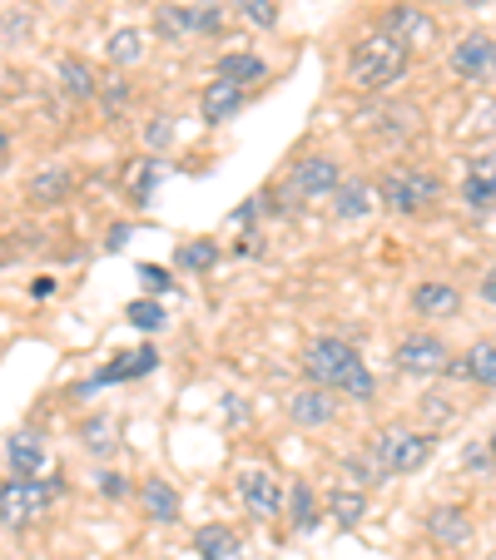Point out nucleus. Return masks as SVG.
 I'll return each instance as SVG.
<instances>
[{"mask_svg":"<svg viewBox=\"0 0 496 560\" xmlns=\"http://www.w3.org/2000/svg\"><path fill=\"white\" fill-rule=\"evenodd\" d=\"M139 506H145L149 521L174 526V521H180V491H174L164 476H149V481H139Z\"/></svg>","mask_w":496,"mask_h":560,"instance_id":"obj_19","label":"nucleus"},{"mask_svg":"<svg viewBox=\"0 0 496 560\" xmlns=\"http://www.w3.org/2000/svg\"><path fill=\"white\" fill-rule=\"evenodd\" d=\"M50 511V487L41 476H11L0 481V526L5 530H25Z\"/></svg>","mask_w":496,"mask_h":560,"instance_id":"obj_5","label":"nucleus"},{"mask_svg":"<svg viewBox=\"0 0 496 560\" xmlns=\"http://www.w3.org/2000/svg\"><path fill=\"white\" fill-rule=\"evenodd\" d=\"M115 436H119V427H115V417H105V412L80 422V442H85L90 456H109L115 452Z\"/></svg>","mask_w":496,"mask_h":560,"instance_id":"obj_28","label":"nucleus"},{"mask_svg":"<svg viewBox=\"0 0 496 560\" xmlns=\"http://www.w3.org/2000/svg\"><path fill=\"white\" fill-rule=\"evenodd\" d=\"M174 135H180V129H174L170 115H154V119L145 125V144H149V149H170Z\"/></svg>","mask_w":496,"mask_h":560,"instance_id":"obj_38","label":"nucleus"},{"mask_svg":"<svg viewBox=\"0 0 496 560\" xmlns=\"http://www.w3.org/2000/svg\"><path fill=\"white\" fill-rule=\"evenodd\" d=\"M135 100V85H129L125 74H109V80H100V105H105V115H125V105Z\"/></svg>","mask_w":496,"mask_h":560,"instance_id":"obj_34","label":"nucleus"},{"mask_svg":"<svg viewBox=\"0 0 496 560\" xmlns=\"http://www.w3.org/2000/svg\"><path fill=\"white\" fill-rule=\"evenodd\" d=\"M154 184H159V159H139L135 170H129V179H125L129 203H135V209H145V203L154 199Z\"/></svg>","mask_w":496,"mask_h":560,"instance_id":"obj_29","label":"nucleus"},{"mask_svg":"<svg viewBox=\"0 0 496 560\" xmlns=\"http://www.w3.org/2000/svg\"><path fill=\"white\" fill-rule=\"evenodd\" d=\"M427 5H442V11H472L476 0H427Z\"/></svg>","mask_w":496,"mask_h":560,"instance_id":"obj_46","label":"nucleus"},{"mask_svg":"<svg viewBox=\"0 0 496 560\" xmlns=\"http://www.w3.org/2000/svg\"><path fill=\"white\" fill-rule=\"evenodd\" d=\"M45 462H50V446H45L41 432H11V442H5V466H11V476H41Z\"/></svg>","mask_w":496,"mask_h":560,"instance_id":"obj_17","label":"nucleus"},{"mask_svg":"<svg viewBox=\"0 0 496 560\" xmlns=\"http://www.w3.org/2000/svg\"><path fill=\"white\" fill-rule=\"evenodd\" d=\"M462 203L472 213L496 209V149L466 159V179H462Z\"/></svg>","mask_w":496,"mask_h":560,"instance_id":"obj_13","label":"nucleus"},{"mask_svg":"<svg viewBox=\"0 0 496 560\" xmlns=\"http://www.w3.org/2000/svg\"><path fill=\"white\" fill-rule=\"evenodd\" d=\"M268 74V60L264 55H254V50H229V55H219V80H229V85H258Z\"/></svg>","mask_w":496,"mask_h":560,"instance_id":"obj_25","label":"nucleus"},{"mask_svg":"<svg viewBox=\"0 0 496 560\" xmlns=\"http://www.w3.org/2000/svg\"><path fill=\"white\" fill-rule=\"evenodd\" d=\"M476 293H482V303H486V307H496V264L482 273V283H476Z\"/></svg>","mask_w":496,"mask_h":560,"instance_id":"obj_43","label":"nucleus"},{"mask_svg":"<svg viewBox=\"0 0 496 560\" xmlns=\"http://www.w3.org/2000/svg\"><path fill=\"white\" fill-rule=\"evenodd\" d=\"M11 154V135H5V129H0V159Z\"/></svg>","mask_w":496,"mask_h":560,"instance_id":"obj_48","label":"nucleus"},{"mask_svg":"<svg viewBox=\"0 0 496 560\" xmlns=\"http://www.w3.org/2000/svg\"><path fill=\"white\" fill-rule=\"evenodd\" d=\"M407 70H412V50L402 40H392V35H382V31L362 35V40L348 50V85L362 90V95H382V90H392Z\"/></svg>","mask_w":496,"mask_h":560,"instance_id":"obj_1","label":"nucleus"},{"mask_svg":"<svg viewBox=\"0 0 496 560\" xmlns=\"http://www.w3.org/2000/svg\"><path fill=\"white\" fill-rule=\"evenodd\" d=\"M125 244H129V223H115V229H109V244H105V248H115V254H119Z\"/></svg>","mask_w":496,"mask_h":560,"instance_id":"obj_45","label":"nucleus"},{"mask_svg":"<svg viewBox=\"0 0 496 560\" xmlns=\"http://www.w3.org/2000/svg\"><path fill=\"white\" fill-rule=\"evenodd\" d=\"M486 452H492V471H496V427H492V436H486Z\"/></svg>","mask_w":496,"mask_h":560,"instance_id":"obj_47","label":"nucleus"},{"mask_svg":"<svg viewBox=\"0 0 496 560\" xmlns=\"http://www.w3.org/2000/svg\"><path fill=\"white\" fill-rule=\"evenodd\" d=\"M382 35H392V40H402L407 50H423V45H432L437 40V21L423 11V5H388L382 11V25H378Z\"/></svg>","mask_w":496,"mask_h":560,"instance_id":"obj_9","label":"nucleus"},{"mask_svg":"<svg viewBox=\"0 0 496 560\" xmlns=\"http://www.w3.org/2000/svg\"><path fill=\"white\" fill-rule=\"evenodd\" d=\"M284 506H288V526L293 530H313L318 526V497H313L308 481H293V487H288Z\"/></svg>","mask_w":496,"mask_h":560,"instance_id":"obj_27","label":"nucleus"},{"mask_svg":"<svg viewBox=\"0 0 496 560\" xmlns=\"http://www.w3.org/2000/svg\"><path fill=\"white\" fill-rule=\"evenodd\" d=\"M154 35L164 45H184L194 35V11L189 5H154Z\"/></svg>","mask_w":496,"mask_h":560,"instance_id":"obj_26","label":"nucleus"},{"mask_svg":"<svg viewBox=\"0 0 496 560\" xmlns=\"http://www.w3.org/2000/svg\"><path fill=\"white\" fill-rule=\"evenodd\" d=\"M427 536L437 540V546H447V550H462L466 540H472V530H476V521H472V511L466 506H457V501H442V506H432L427 511Z\"/></svg>","mask_w":496,"mask_h":560,"instance_id":"obj_12","label":"nucleus"},{"mask_svg":"<svg viewBox=\"0 0 496 560\" xmlns=\"http://www.w3.org/2000/svg\"><path fill=\"white\" fill-rule=\"evenodd\" d=\"M462 466L466 471H492V452H486V442H472L462 452Z\"/></svg>","mask_w":496,"mask_h":560,"instance_id":"obj_41","label":"nucleus"},{"mask_svg":"<svg viewBox=\"0 0 496 560\" xmlns=\"http://www.w3.org/2000/svg\"><path fill=\"white\" fill-rule=\"evenodd\" d=\"M447 342L437 338V332H407V338L397 342V352H392V362H397L402 377H437V372L447 368Z\"/></svg>","mask_w":496,"mask_h":560,"instance_id":"obj_6","label":"nucleus"},{"mask_svg":"<svg viewBox=\"0 0 496 560\" xmlns=\"http://www.w3.org/2000/svg\"><path fill=\"white\" fill-rule=\"evenodd\" d=\"M95 487H100V497H105V501H129V497H135V481H129L125 471H100Z\"/></svg>","mask_w":496,"mask_h":560,"instance_id":"obj_37","label":"nucleus"},{"mask_svg":"<svg viewBox=\"0 0 496 560\" xmlns=\"http://www.w3.org/2000/svg\"><path fill=\"white\" fill-rule=\"evenodd\" d=\"M358 362H362V352L353 348L348 338H318V342L303 348V377H308V387L338 392L343 377H348Z\"/></svg>","mask_w":496,"mask_h":560,"instance_id":"obj_4","label":"nucleus"},{"mask_svg":"<svg viewBox=\"0 0 496 560\" xmlns=\"http://www.w3.org/2000/svg\"><path fill=\"white\" fill-rule=\"evenodd\" d=\"M288 417H293V427H303V432H318V427H327L338 417V402H333L327 387H303L288 397Z\"/></svg>","mask_w":496,"mask_h":560,"instance_id":"obj_15","label":"nucleus"},{"mask_svg":"<svg viewBox=\"0 0 496 560\" xmlns=\"http://www.w3.org/2000/svg\"><path fill=\"white\" fill-rule=\"evenodd\" d=\"M55 74H60V90L70 100H80V105L100 100V74H95V65H90V60H80V55H65Z\"/></svg>","mask_w":496,"mask_h":560,"instance_id":"obj_21","label":"nucleus"},{"mask_svg":"<svg viewBox=\"0 0 496 560\" xmlns=\"http://www.w3.org/2000/svg\"><path fill=\"white\" fill-rule=\"evenodd\" d=\"M284 497L288 491L278 487V476H268V471H243L239 476V501L254 521H274L278 511H284Z\"/></svg>","mask_w":496,"mask_h":560,"instance_id":"obj_11","label":"nucleus"},{"mask_svg":"<svg viewBox=\"0 0 496 560\" xmlns=\"http://www.w3.org/2000/svg\"><path fill=\"white\" fill-rule=\"evenodd\" d=\"M412 313L427 317V323L457 317L462 313V288L447 283V278H423V283H412Z\"/></svg>","mask_w":496,"mask_h":560,"instance_id":"obj_10","label":"nucleus"},{"mask_svg":"<svg viewBox=\"0 0 496 560\" xmlns=\"http://www.w3.org/2000/svg\"><path fill=\"white\" fill-rule=\"evenodd\" d=\"M105 55H109L115 65H135V60H145V35L129 31V25H125V31H115V35L105 40Z\"/></svg>","mask_w":496,"mask_h":560,"instance_id":"obj_32","label":"nucleus"},{"mask_svg":"<svg viewBox=\"0 0 496 560\" xmlns=\"http://www.w3.org/2000/svg\"><path fill=\"white\" fill-rule=\"evenodd\" d=\"M423 417L427 422H452V407H447V397L432 392V397H423Z\"/></svg>","mask_w":496,"mask_h":560,"instance_id":"obj_42","label":"nucleus"},{"mask_svg":"<svg viewBox=\"0 0 496 560\" xmlns=\"http://www.w3.org/2000/svg\"><path fill=\"white\" fill-rule=\"evenodd\" d=\"M243 90L239 85H229V80H214V85H204V95H199V115H204V125H229L233 115L243 109Z\"/></svg>","mask_w":496,"mask_h":560,"instance_id":"obj_20","label":"nucleus"},{"mask_svg":"<svg viewBox=\"0 0 496 560\" xmlns=\"http://www.w3.org/2000/svg\"><path fill=\"white\" fill-rule=\"evenodd\" d=\"M432 446H437V436H432V432L382 427V432H372L368 452H372V462H378V471L392 481V476H412V471H423V466L432 462Z\"/></svg>","mask_w":496,"mask_h":560,"instance_id":"obj_3","label":"nucleus"},{"mask_svg":"<svg viewBox=\"0 0 496 560\" xmlns=\"http://www.w3.org/2000/svg\"><path fill=\"white\" fill-rule=\"evenodd\" d=\"M70 189H74V174L65 164H41L31 174V184H25V199L41 203V209H55V203L70 199Z\"/></svg>","mask_w":496,"mask_h":560,"instance_id":"obj_18","label":"nucleus"},{"mask_svg":"<svg viewBox=\"0 0 496 560\" xmlns=\"http://www.w3.org/2000/svg\"><path fill=\"white\" fill-rule=\"evenodd\" d=\"M327 516L338 530H358L362 516H368V491L362 487H333L327 491Z\"/></svg>","mask_w":496,"mask_h":560,"instance_id":"obj_23","label":"nucleus"},{"mask_svg":"<svg viewBox=\"0 0 496 560\" xmlns=\"http://www.w3.org/2000/svg\"><path fill=\"white\" fill-rule=\"evenodd\" d=\"M343 476L358 481V487H382V481H388V476L378 471V462H372V452H348L343 456Z\"/></svg>","mask_w":496,"mask_h":560,"instance_id":"obj_33","label":"nucleus"},{"mask_svg":"<svg viewBox=\"0 0 496 560\" xmlns=\"http://www.w3.org/2000/svg\"><path fill=\"white\" fill-rule=\"evenodd\" d=\"M447 65H452L457 80H466V85H482L486 74H496V40L482 31L462 35V40L452 45V55H447Z\"/></svg>","mask_w":496,"mask_h":560,"instance_id":"obj_8","label":"nucleus"},{"mask_svg":"<svg viewBox=\"0 0 496 560\" xmlns=\"http://www.w3.org/2000/svg\"><path fill=\"white\" fill-rule=\"evenodd\" d=\"M139 283H145L149 293H174V273L159 264H139Z\"/></svg>","mask_w":496,"mask_h":560,"instance_id":"obj_39","label":"nucleus"},{"mask_svg":"<svg viewBox=\"0 0 496 560\" xmlns=\"http://www.w3.org/2000/svg\"><path fill=\"white\" fill-rule=\"evenodd\" d=\"M159 368V352L154 348H135V352H119L115 362H109L105 372H95V377L85 382L80 392H95V387H115V382H135V377H149V372Z\"/></svg>","mask_w":496,"mask_h":560,"instance_id":"obj_16","label":"nucleus"},{"mask_svg":"<svg viewBox=\"0 0 496 560\" xmlns=\"http://www.w3.org/2000/svg\"><path fill=\"white\" fill-rule=\"evenodd\" d=\"M343 184V170L333 164L327 154H308L293 164V174H288V194L303 203H318V199H333V189Z\"/></svg>","mask_w":496,"mask_h":560,"instance_id":"obj_7","label":"nucleus"},{"mask_svg":"<svg viewBox=\"0 0 496 560\" xmlns=\"http://www.w3.org/2000/svg\"><path fill=\"white\" fill-rule=\"evenodd\" d=\"M486 560H496V550H492V556H486Z\"/></svg>","mask_w":496,"mask_h":560,"instance_id":"obj_49","label":"nucleus"},{"mask_svg":"<svg viewBox=\"0 0 496 560\" xmlns=\"http://www.w3.org/2000/svg\"><path fill=\"white\" fill-rule=\"evenodd\" d=\"M214 264H219V244H214V238H189V244H180L184 273H209Z\"/></svg>","mask_w":496,"mask_h":560,"instance_id":"obj_30","label":"nucleus"},{"mask_svg":"<svg viewBox=\"0 0 496 560\" xmlns=\"http://www.w3.org/2000/svg\"><path fill=\"white\" fill-rule=\"evenodd\" d=\"M372 194H378V203L388 213H397V219H423V213H432L437 199H442V179L417 170V164H392V170L378 174Z\"/></svg>","mask_w":496,"mask_h":560,"instance_id":"obj_2","label":"nucleus"},{"mask_svg":"<svg viewBox=\"0 0 496 560\" xmlns=\"http://www.w3.org/2000/svg\"><path fill=\"white\" fill-rule=\"evenodd\" d=\"M372 209H378V194H372L368 179H343L333 189V213L338 219H368Z\"/></svg>","mask_w":496,"mask_h":560,"instance_id":"obj_24","label":"nucleus"},{"mask_svg":"<svg viewBox=\"0 0 496 560\" xmlns=\"http://www.w3.org/2000/svg\"><path fill=\"white\" fill-rule=\"evenodd\" d=\"M233 5H239V15L249 25H258V31H274V25H278V5H274V0H233Z\"/></svg>","mask_w":496,"mask_h":560,"instance_id":"obj_36","label":"nucleus"},{"mask_svg":"<svg viewBox=\"0 0 496 560\" xmlns=\"http://www.w3.org/2000/svg\"><path fill=\"white\" fill-rule=\"evenodd\" d=\"M447 377L472 382V387H496V342H472L462 358H447Z\"/></svg>","mask_w":496,"mask_h":560,"instance_id":"obj_14","label":"nucleus"},{"mask_svg":"<svg viewBox=\"0 0 496 560\" xmlns=\"http://www.w3.org/2000/svg\"><path fill=\"white\" fill-rule=\"evenodd\" d=\"M338 392H343V397H353V402H372V397H378V377L368 372V362H358V368L343 377Z\"/></svg>","mask_w":496,"mask_h":560,"instance_id":"obj_35","label":"nucleus"},{"mask_svg":"<svg viewBox=\"0 0 496 560\" xmlns=\"http://www.w3.org/2000/svg\"><path fill=\"white\" fill-rule=\"evenodd\" d=\"M125 317L135 323L139 332H164V328H170V313H164L154 298H135V303L125 307Z\"/></svg>","mask_w":496,"mask_h":560,"instance_id":"obj_31","label":"nucleus"},{"mask_svg":"<svg viewBox=\"0 0 496 560\" xmlns=\"http://www.w3.org/2000/svg\"><path fill=\"white\" fill-rule=\"evenodd\" d=\"M194 550H199V560H243L239 530L223 526V521H214V526H199V530H194Z\"/></svg>","mask_w":496,"mask_h":560,"instance_id":"obj_22","label":"nucleus"},{"mask_svg":"<svg viewBox=\"0 0 496 560\" xmlns=\"http://www.w3.org/2000/svg\"><path fill=\"white\" fill-rule=\"evenodd\" d=\"M219 25H223L219 5H199V11H194V35H219Z\"/></svg>","mask_w":496,"mask_h":560,"instance_id":"obj_40","label":"nucleus"},{"mask_svg":"<svg viewBox=\"0 0 496 560\" xmlns=\"http://www.w3.org/2000/svg\"><path fill=\"white\" fill-rule=\"evenodd\" d=\"M31 298H35V303H45V298H55V278H35V283H31Z\"/></svg>","mask_w":496,"mask_h":560,"instance_id":"obj_44","label":"nucleus"}]
</instances>
